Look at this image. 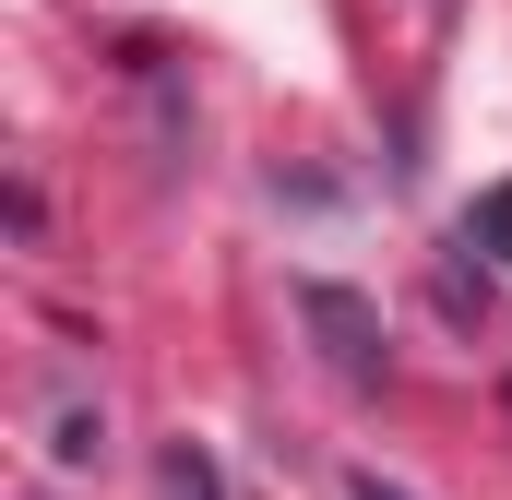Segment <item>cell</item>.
<instances>
[{
  "instance_id": "4",
  "label": "cell",
  "mask_w": 512,
  "mask_h": 500,
  "mask_svg": "<svg viewBox=\"0 0 512 500\" xmlns=\"http://www.w3.org/2000/svg\"><path fill=\"white\" fill-rule=\"evenodd\" d=\"M155 489L167 500H227V465H215L203 441H167V453H155Z\"/></svg>"
},
{
  "instance_id": "2",
  "label": "cell",
  "mask_w": 512,
  "mask_h": 500,
  "mask_svg": "<svg viewBox=\"0 0 512 500\" xmlns=\"http://www.w3.org/2000/svg\"><path fill=\"white\" fill-rule=\"evenodd\" d=\"M36 429H48V465H72V477H84V465H108V405H96L72 370H48V405H36Z\"/></svg>"
},
{
  "instance_id": "5",
  "label": "cell",
  "mask_w": 512,
  "mask_h": 500,
  "mask_svg": "<svg viewBox=\"0 0 512 500\" xmlns=\"http://www.w3.org/2000/svg\"><path fill=\"white\" fill-rule=\"evenodd\" d=\"M346 500H417V489H393L382 465H358V477H346Z\"/></svg>"
},
{
  "instance_id": "1",
  "label": "cell",
  "mask_w": 512,
  "mask_h": 500,
  "mask_svg": "<svg viewBox=\"0 0 512 500\" xmlns=\"http://www.w3.org/2000/svg\"><path fill=\"white\" fill-rule=\"evenodd\" d=\"M298 322H310V346H322V370L346 381V393H382V381H393V334H382V310H370L358 286H334V274H310V286H298Z\"/></svg>"
},
{
  "instance_id": "3",
  "label": "cell",
  "mask_w": 512,
  "mask_h": 500,
  "mask_svg": "<svg viewBox=\"0 0 512 500\" xmlns=\"http://www.w3.org/2000/svg\"><path fill=\"white\" fill-rule=\"evenodd\" d=\"M465 250H477L489 274H512V179H489V191L465 203Z\"/></svg>"
}]
</instances>
